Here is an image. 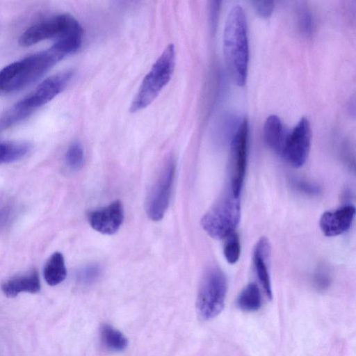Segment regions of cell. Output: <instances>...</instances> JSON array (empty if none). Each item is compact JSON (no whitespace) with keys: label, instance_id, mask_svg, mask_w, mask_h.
I'll return each mask as SVG.
<instances>
[{"label":"cell","instance_id":"6da1fadb","mask_svg":"<svg viewBox=\"0 0 356 356\" xmlns=\"http://www.w3.org/2000/svg\"><path fill=\"white\" fill-rule=\"evenodd\" d=\"M245 13L240 6L229 11L225 25L223 51L229 74L239 86L245 84L248 66L249 49Z\"/></svg>","mask_w":356,"mask_h":356},{"label":"cell","instance_id":"7a4b0ae2","mask_svg":"<svg viewBox=\"0 0 356 356\" xmlns=\"http://www.w3.org/2000/svg\"><path fill=\"white\" fill-rule=\"evenodd\" d=\"M66 55L54 47L12 63L0 70V95L31 85Z\"/></svg>","mask_w":356,"mask_h":356},{"label":"cell","instance_id":"3957f363","mask_svg":"<svg viewBox=\"0 0 356 356\" xmlns=\"http://www.w3.org/2000/svg\"><path fill=\"white\" fill-rule=\"evenodd\" d=\"M175 57V46L169 44L144 77L130 105L131 113L143 110L158 97L173 74Z\"/></svg>","mask_w":356,"mask_h":356},{"label":"cell","instance_id":"277c9868","mask_svg":"<svg viewBox=\"0 0 356 356\" xmlns=\"http://www.w3.org/2000/svg\"><path fill=\"white\" fill-rule=\"evenodd\" d=\"M224 194L202 216L201 226L211 238H225L235 231L241 216L240 197Z\"/></svg>","mask_w":356,"mask_h":356},{"label":"cell","instance_id":"5b68a950","mask_svg":"<svg viewBox=\"0 0 356 356\" xmlns=\"http://www.w3.org/2000/svg\"><path fill=\"white\" fill-rule=\"evenodd\" d=\"M227 289V279L221 269L212 266L204 272L196 300L197 312L201 319H211L222 311Z\"/></svg>","mask_w":356,"mask_h":356},{"label":"cell","instance_id":"8992f818","mask_svg":"<svg viewBox=\"0 0 356 356\" xmlns=\"http://www.w3.org/2000/svg\"><path fill=\"white\" fill-rule=\"evenodd\" d=\"M175 170V159L170 157L163 164L147 193L145 209L152 220H161L168 207Z\"/></svg>","mask_w":356,"mask_h":356},{"label":"cell","instance_id":"52a82bcc","mask_svg":"<svg viewBox=\"0 0 356 356\" xmlns=\"http://www.w3.org/2000/svg\"><path fill=\"white\" fill-rule=\"evenodd\" d=\"M81 29L73 16L60 14L28 28L19 37V44L22 47H29L50 38L58 40Z\"/></svg>","mask_w":356,"mask_h":356},{"label":"cell","instance_id":"ba28073f","mask_svg":"<svg viewBox=\"0 0 356 356\" xmlns=\"http://www.w3.org/2000/svg\"><path fill=\"white\" fill-rule=\"evenodd\" d=\"M248 143V122L243 118L232 135L230 144V186L236 197H240L245 175Z\"/></svg>","mask_w":356,"mask_h":356},{"label":"cell","instance_id":"9c48e42d","mask_svg":"<svg viewBox=\"0 0 356 356\" xmlns=\"http://www.w3.org/2000/svg\"><path fill=\"white\" fill-rule=\"evenodd\" d=\"M73 72L67 70L52 75L40 83L35 90L15 106L26 117L38 107L48 103L67 86Z\"/></svg>","mask_w":356,"mask_h":356},{"label":"cell","instance_id":"30bf717a","mask_svg":"<svg viewBox=\"0 0 356 356\" xmlns=\"http://www.w3.org/2000/svg\"><path fill=\"white\" fill-rule=\"evenodd\" d=\"M311 138L309 122L303 117L293 130L288 133L281 155L293 168L302 166L309 153Z\"/></svg>","mask_w":356,"mask_h":356},{"label":"cell","instance_id":"8fae6325","mask_svg":"<svg viewBox=\"0 0 356 356\" xmlns=\"http://www.w3.org/2000/svg\"><path fill=\"white\" fill-rule=\"evenodd\" d=\"M88 219L95 230L104 234H113L123 222V205L120 200H115L106 207L90 211Z\"/></svg>","mask_w":356,"mask_h":356},{"label":"cell","instance_id":"7c38bea8","mask_svg":"<svg viewBox=\"0 0 356 356\" xmlns=\"http://www.w3.org/2000/svg\"><path fill=\"white\" fill-rule=\"evenodd\" d=\"M355 214V208L351 204L343 206L334 211L323 213L319 220L321 230L327 236H336L348 231Z\"/></svg>","mask_w":356,"mask_h":356},{"label":"cell","instance_id":"4fadbf2b","mask_svg":"<svg viewBox=\"0 0 356 356\" xmlns=\"http://www.w3.org/2000/svg\"><path fill=\"white\" fill-rule=\"evenodd\" d=\"M270 245L266 237L256 243L252 254V261L258 280L266 296L271 299L272 289L269 273Z\"/></svg>","mask_w":356,"mask_h":356},{"label":"cell","instance_id":"5bb4252c","mask_svg":"<svg viewBox=\"0 0 356 356\" xmlns=\"http://www.w3.org/2000/svg\"><path fill=\"white\" fill-rule=\"evenodd\" d=\"M1 289L8 298H14L22 292L35 293L40 289L38 272L35 269H32L10 277L1 284Z\"/></svg>","mask_w":356,"mask_h":356},{"label":"cell","instance_id":"9a60e30c","mask_svg":"<svg viewBox=\"0 0 356 356\" xmlns=\"http://www.w3.org/2000/svg\"><path fill=\"white\" fill-rule=\"evenodd\" d=\"M288 133L278 116L270 115L266 118L264 125V138L273 151L282 154Z\"/></svg>","mask_w":356,"mask_h":356},{"label":"cell","instance_id":"2e32d148","mask_svg":"<svg viewBox=\"0 0 356 356\" xmlns=\"http://www.w3.org/2000/svg\"><path fill=\"white\" fill-rule=\"evenodd\" d=\"M43 273L46 282L50 286H56L65 279L67 270L60 252H56L51 254L45 264Z\"/></svg>","mask_w":356,"mask_h":356},{"label":"cell","instance_id":"e0dca14e","mask_svg":"<svg viewBox=\"0 0 356 356\" xmlns=\"http://www.w3.org/2000/svg\"><path fill=\"white\" fill-rule=\"evenodd\" d=\"M31 148V145L24 141L0 143V164L21 160L30 152Z\"/></svg>","mask_w":356,"mask_h":356},{"label":"cell","instance_id":"ac0fdd59","mask_svg":"<svg viewBox=\"0 0 356 356\" xmlns=\"http://www.w3.org/2000/svg\"><path fill=\"white\" fill-rule=\"evenodd\" d=\"M237 306L244 312H256L261 307L260 289L254 283L248 284L237 298Z\"/></svg>","mask_w":356,"mask_h":356},{"label":"cell","instance_id":"d6986e66","mask_svg":"<svg viewBox=\"0 0 356 356\" xmlns=\"http://www.w3.org/2000/svg\"><path fill=\"white\" fill-rule=\"evenodd\" d=\"M100 336L103 344L113 351H122L128 345V340L125 336L120 331L108 324L102 325Z\"/></svg>","mask_w":356,"mask_h":356},{"label":"cell","instance_id":"ffe728a7","mask_svg":"<svg viewBox=\"0 0 356 356\" xmlns=\"http://www.w3.org/2000/svg\"><path fill=\"white\" fill-rule=\"evenodd\" d=\"M223 254L227 261L231 264L237 262L241 254V244L238 234L235 231L225 238Z\"/></svg>","mask_w":356,"mask_h":356},{"label":"cell","instance_id":"44dd1931","mask_svg":"<svg viewBox=\"0 0 356 356\" xmlns=\"http://www.w3.org/2000/svg\"><path fill=\"white\" fill-rule=\"evenodd\" d=\"M85 160L84 151L79 142H74L67 149L65 162L67 167L73 170H79L83 165Z\"/></svg>","mask_w":356,"mask_h":356},{"label":"cell","instance_id":"7402d4cb","mask_svg":"<svg viewBox=\"0 0 356 356\" xmlns=\"http://www.w3.org/2000/svg\"><path fill=\"white\" fill-rule=\"evenodd\" d=\"M17 207L15 204L6 197H0V232L5 230L14 220Z\"/></svg>","mask_w":356,"mask_h":356},{"label":"cell","instance_id":"603a6c76","mask_svg":"<svg viewBox=\"0 0 356 356\" xmlns=\"http://www.w3.org/2000/svg\"><path fill=\"white\" fill-rule=\"evenodd\" d=\"M101 274L98 264H88L80 268L76 273L77 280L83 284H90L97 280Z\"/></svg>","mask_w":356,"mask_h":356},{"label":"cell","instance_id":"cb8c5ba5","mask_svg":"<svg viewBox=\"0 0 356 356\" xmlns=\"http://www.w3.org/2000/svg\"><path fill=\"white\" fill-rule=\"evenodd\" d=\"M292 186L299 192L311 196L318 195L321 193V187L313 182L301 179L291 180Z\"/></svg>","mask_w":356,"mask_h":356},{"label":"cell","instance_id":"d4e9b609","mask_svg":"<svg viewBox=\"0 0 356 356\" xmlns=\"http://www.w3.org/2000/svg\"><path fill=\"white\" fill-rule=\"evenodd\" d=\"M298 27L302 34L309 36L312 32L313 19L310 12L306 8H301L298 15Z\"/></svg>","mask_w":356,"mask_h":356},{"label":"cell","instance_id":"484cf974","mask_svg":"<svg viewBox=\"0 0 356 356\" xmlns=\"http://www.w3.org/2000/svg\"><path fill=\"white\" fill-rule=\"evenodd\" d=\"M254 9L257 14L261 17H268L274 9L273 1H256L253 2Z\"/></svg>","mask_w":356,"mask_h":356},{"label":"cell","instance_id":"4316f807","mask_svg":"<svg viewBox=\"0 0 356 356\" xmlns=\"http://www.w3.org/2000/svg\"><path fill=\"white\" fill-rule=\"evenodd\" d=\"M314 284L319 290L326 289L330 284V277L325 270H318L314 275Z\"/></svg>","mask_w":356,"mask_h":356},{"label":"cell","instance_id":"83f0119b","mask_svg":"<svg viewBox=\"0 0 356 356\" xmlns=\"http://www.w3.org/2000/svg\"><path fill=\"white\" fill-rule=\"evenodd\" d=\"M220 1H212L211 5V10H210V19H211V29H213L216 26L219 8H220Z\"/></svg>","mask_w":356,"mask_h":356}]
</instances>
